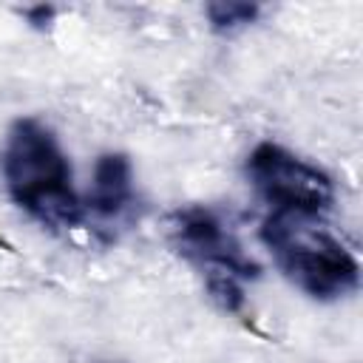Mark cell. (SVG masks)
Masks as SVG:
<instances>
[{"instance_id":"52a82bcc","label":"cell","mask_w":363,"mask_h":363,"mask_svg":"<svg viewBox=\"0 0 363 363\" xmlns=\"http://www.w3.org/2000/svg\"><path fill=\"white\" fill-rule=\"evenodd\" d=\"M26 17H28L34 26H43V23H48V20L54 17V9H51V6H37V9H28Z\"/></svg>"},{"instance_id":"5b68a950","label":"cell","mask_w":363,"mask_h":363,"mask_svg":"<svg viewBox=\"0 0 363 363\" xmlns=\"http://www.w3.org/2000/svg\"><path fill=\"white\" fill-rule=\"evenodd\" d=\"M85 204V224L94 230H108V241L116 238V227H125L136 210V190H133V167L125 153H102L94 164V182Z\"/></svg>"},{"instance_id":"3957f363","label":"cell","mask_w":363,"mask_h":363,"mask_svg":"<svg viewBox=\"0 0 363 363\" xmlns=\"http://www.w3.org/2000/svg\"><path fill=\"white\" fill-rule=\"evenodd\" d=\"M170 238L176 250L204 272L210 298L224 312L244 309V281H255L261 267L244 252L241 241L210 207H184L170 216Z\"/></svg>"},{"instance_id":"6da1fadb","label":"cell","mask_w":363,"mask_h":363,"mask_svg":"<svg viewBox=\"0 0 363 363\" xmlns=\"http://www.w3.org/2000/svg\"><path fill=\"white\" fill-rule=\"evenodd\" d=\"M3 179L11 201L51 230L85 224V204L74 187L71 164L54 130L34 119H17L3 145Z\"/></svg>"},{"instance_id":"7a4b0ae2","label":"cell","mask_w":363,"mask_h":363,"mask_svg":"<svg viewBox=\"0 0 363 363\" xmlns=\"http://www.w3.org/2000/svg\"><path fill=\"white\" fill-rule=\"evenodd\" d=\"M289 284L315 301H337L357 289L360 264L315 216L272 210L258 230Z\"/></svg>"},{"instance_id":"8992f818","label":"cell","mask_w":363,"mask_h":363,"mask_svg":"<svg viewBox=\"0 0 363 363\" xmlns=\"http://www.w3.org/2000/svg\"><path fill=\"white\" fill-rule=\"evenodd\" d=\"M258 14H261L258 3L230 0V3H210L207 6V20H210L213 31H218V34H230L235 28H244V26L255 23Z\"/></svg>"},{"instance_id":"277c9868","label":"cell","mask_w":363,"mask_h":363,"mask_svg":"<svg viewBox=\"0 0 363 363\" xmlns=\"http://www.w3.org/2000/svg\"><path fill=\"white\" fill-rule=\"evenodd\" d=\"M247 176L258 196L281 213L318 218L335 201V184L329 173L278 142H258L252 147L247 156Z\"/></svg>"}]
</instances>
